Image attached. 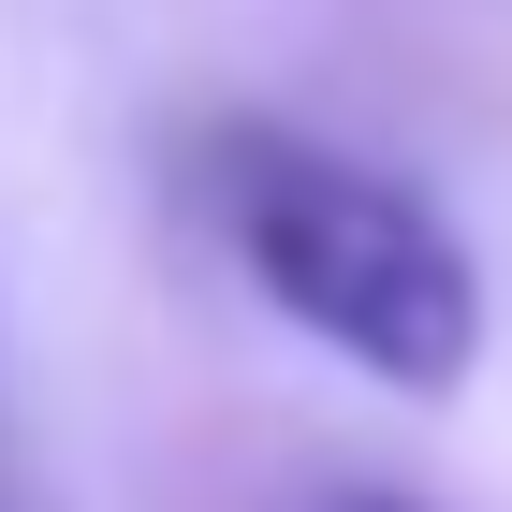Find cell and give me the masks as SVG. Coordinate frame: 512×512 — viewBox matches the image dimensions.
<instances>
[{
	"mask_svg": "<svg viewBox=\"0 0 512 512\" xmlns=\"http://www.w3.org/2000/svg\"><path fill=\"white\" fill-rule=\"evenodd\" d=\"M220 235L366 381H395V395H454L469 381L483 278H469V249H454V220L425 191H395V176H366L337 147H293V132H235L220 147Z\"/></svg>",
	"mask_w": 512,
	"mask_h": 512,
	"instance_id": "6da1fadb",
	"label": "cell"
},
{
	"mask_svg": "<svg viewBox=\"0 0 512 512\" xmlns=\"http://www.w3.org/2000/svg\"><path fill=\"white\" fill-rule=\"evenodd\" d=\"M337 512H410V498H337Z\"/></svg>",
	"mask_w": 512,
	"mask_h": 512,
	"instance_id": "7a4b0ae2",
	"label": "cell"
}]
</instances>
